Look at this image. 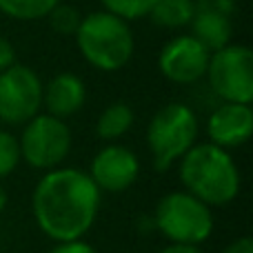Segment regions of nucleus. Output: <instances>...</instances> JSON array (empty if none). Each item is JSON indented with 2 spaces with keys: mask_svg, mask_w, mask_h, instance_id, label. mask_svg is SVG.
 Here are the masks:
<instances>
[{
  "mask_svg": "<svg viewBox=\"0 0 253 253\" xmlns=\"http://www.w3.org/2000/svg\"><path fill=\"white\" fill-rule=\"evenodd\" d=\"M102 191L89 173L71 167L51 169L38 180L31 196L36 224L53 242L80 240L93 227Z\"/></svg>",
  "mask_w": 253,
  "mask_h": 253,
  "instance_id": "nucleus-1",
  "label": "nucleus"
},
{
  "mask_svg": "<svg viewBox=\"0 0 253 253\" xmlns=\"http://www.w3.org/2000/svg\"><path fill=\"white\" fill-rule=\"evenodd\" d=\"M180 180L187 193L207 207H224L240 193V171L227 149L211 142L193 144L180 158Z\"/></svg>",
  "mask_w": 253,
  "mask_h": 253,
  "instance_id": "nucleus-2",
  "label": "nucleus"
},
{
  "mask_svg": "<svg viewBox=\"0 0 253 253\" xmlns=\"http://www.w3.org/2000/svg\"><path fill=\"white\" fill-rule=\"evenodd\" d=\"M76 42L84 60L100 71L123 69L135 47L129 22L105 9L83 18L76 31Z\"/></svg>",
  "mask_w": 253,
  "mask_h": 253,
  "instance_id": "nucleus-3",
  "label": "nucleus"
},
{
  "mask_svg": "<svg viewBox=\"0 0 253 253\" xmlns=\"http://www.w3.org/2000/svg\"><path fill=\"white\" fill-rule=\"evenodd\" d=\"M198 116L182 102H169L153 114L147 126V144L158 171H167L193 144H198Z\"/></svg>",
  "mask_w": 253,
  "mask_h": 253,
  "instance_id": "nucleus-4",
  "label": "nucleus"
},
{
  "mask_svg": "<svg viewBox=\"0 0 253 253\" xmlns=\"http://www.w3.org/2000/svg\"><path fill=\"white\" fill-rule=\"evenodd\" d=\"M153 224L171 245L200 247L213 233V213L191 193L171 191L158 200Z\"/></svg>",
  "mask_w": 253,
  "mask_h": 253,
  "instance_id": "nucleus-5",
  "label": "nucleus"
},
{
  "mask_svg": "<svg viewBox=\"0 0 253 253\" xmlns=\"http://www.w3.org/2000/svg\"><path fill=\"white\" fill-rule=\"evenodd\" d=\"M20 142V158L29 167L51 171L65 162L71 151V131L65 120L49 114H38L25 123Z\"/></svg>",
  "mask_w": 253,
  "mask_h": 253,
  "instance_id": "nucleus-6",
  "label": "nucleus"
},
{
  "mask_svg": "<svg viewBox=\"0 0 253 253\" xmlns=\"http://www.w3.org/2000/svg\"><path fill=\"white\" fill-rule=\"evenodd\" d=\"M207 78L215 96L224 102L251 105L253 100V53L247 44H227L211 53Z\"/></svg>",
  "mask_w": 253,
  "mask_h": 253,
  "instance_id": "nucleus-7",
  "label": "nucleus"
},
{
  "mask_svg": "<svg viewBox=\"0 0 253 253\" xmlns=\"http://www.w3.org/2000/svg\"><path fill=\"white\" fill-rule=\"evenodd\" d=\"M42 80L31 67L13 62L0 71V120L7 125H25L40 114Z\"/></svg>",
  "mask_w": 253,
  "mask_h": 253,
  "instance_id": "nucleus-8",
  "label": "nucleus"
},
{
  "mask_svg": "<svg viewBox=\"0 0 253 253\" xmlns=\"http://www.w3.org/2000/svg\"><path fill=\"white\" fill-rule=\"evenodd\" d=\"M209 58L211 51L191 34L175 36L162 47L158 56V67H160V74L171 83L193 84L205 78Z\"/></svg>",
  "mask_w": 253,
  "mask_h": 253,
  "instance_id": "nucleus-9",
  "label": "nucleus"
},
{
  "mask_svg": "<svg viewBox=\"0 0 253 253\" xmlns=\"http://www.w3.org/2000/svg\"><path fill=\"white\" fill-rule=\"evenodd\" d=\"M140 175V160L123 144H107L93 156L89 178L100 191L120 193L133 187Z\"/></svg>",
  "mask_w": 253,
  "mask_h": 253,
  "instance_id": "nucleus-10",
  "label": "nucleus"
},
{
  "mask_svg": "<svg viewBox=\"0 0 253 253\" xmlns=\"http://www.w3.org/2000/svg\"><path fill=\"white\" fill-rule=\"evenodd\" d=\"M253 133V109L251 105L222 102L207 120L209 142L220 149L242 147Z\"/></svg>",
  "mask_w": 253,
  "mask_h": 253,
  "instance_id": "nucleus-11",
  "label": "nucleus"
},
{
  "mask_svg": "<svg viewBox=\"0 0 253 253\" xmlns=\"http://www.w3.org/2000/svg\"><path fill=\"white\" fill-rule=\"evenodd\" d=\"M87 100V87L76 74H58L42 87V105L47 107V114L53 118H69L78 114Z\"/></svg>",
  "mask_w": 253,
  "mask_h": 253,
  "instance_id": "nucleus-12",
  "label": "nucleus"
},
{
  "mask_svg": "<svg viewBox=\"0 0 253 253\" xmlns=\"http://www.w3.org/2000/svg\"><path fill=\"white\" fill-rule=\"evenodd\" d=\"M189 25L193 29L191 36L196 40H200L211 53L231 44L233 25L227 13L220 11L218 7H196V13H193Z\"/></svg>",
  "mask_w": 253,
  "mask_h": 253,
  "instance_id": "nucleus-13",
  "label": "nucleus"
},
{
  "mask_svg": "<svg viewBox=\"0 0 253 253\" xmlns=\"http://www.w3.org/2000/svg\"><path fill=\"white\" fill-rule=\"evenodd\" d=\"M196 13L193 0H153L147 16L151 18L153 25L162 29H180L191 22Z\"/></svg>",
  "mask_w": 253,
  "mask_h": 253,
  "instance_id": "nucleus-14",
  "label": "nucleus"
},
{
  "mask_svg": "<svg viewBox=\"0 0 253 253\" xmlns=\"http://www.w3.org/2000/svg\"><path fill=\"white\" fill-rule=\"evenodd\" d=\"M133 126V109L126 102H114V105L105 107L102 114L98 116L96 133L107 142L123 138L126 131Z\"/></svg>",
  "mask_w": 253,
  "mask_h": 253,
  "instance_id": "nucleus-15",
  "label": "nucleus"
},
{
  "mask_svg": "<svg viewBox=\"0 0 253 253\" xmlns=\"http://www.w3.org/2000/svg\"><path fill=\"white\" fill-rule=\"evenodd\" d=\"M56 4H60V0H0V13L29 22L47 18Z\"/></svg>",
  "mask_w": 253,
  "mask_h": 253,
  "instance_id": "nucleus-16",
  "label": "nucleus"
},
{
  "mask_svg": "<svg viewBox=\"0 0 253 253\" xmlns=\"http://www.w3.org/2000/svg\"><path fill=\"white\" fill-rule=\"evenodd\" d=\"M47 18H49L51 29L60 36H76L80 22H83V16H80L78 9L71 7V4H62V2L56 4V7L49 11Z\"/></svg>",
  "mask_w": 253,
  "mask_h": 253,
  "instance_id": "nucleus-17",
  "label": "nucleus"
},
{
  "mask_svg": "<svg viewBox=\"0 0 253 253\" xmlns=\"http://www.w3.org/2000/svg\"><path fill=\"white\" fill-rule=\"evenodd\" d=\"M105 11L114 13V16L123 18V20H140L149 13L153 0H100Z\"/></svg>",
  "mask_w": 253,
  "mask_h": 253,
  "instance_id": "nucleus-18",
  "label": "nucleus"
},
{
  "mask_svg": "<svg viewBox=\"0 0 253 253\" xmlns=\"http://www.w3.org/2000/svg\"><path fill=\"white\" fill-rule=\"evenodd\" d=\"M20 142L13 133L0 131V180L11 175L20 165Z\"/></svg>",
  "mask_w": 253,
  "mask_h": 253,
  "instance_id": "nucleus-19",
  "label": "nucleus"
},
{
  "mask_svg": "<svg viewBox=\"0 0 253 253\" xmlns=\"http://www.w3.org/2000/svg\"><path fill=\"white\" fill-rule=\"evenodd\" d=\"M49 253H98V251L84 240H71V242H58Z\"/></svg>",
  "mask_w": 253,
  "mask_h": 253,
  "instance_id": "nucleus-20",
  "label": "nucleus"
},
{
  "mask_svg": "<svg viewBox=\"0 0 253 253\" xmlns=\"http://www.w3.org/2000/svg\"><path fill=\"white\" fill-rule=\"evenodd\" d=\"M16 62V51H13V44L7 38L0 36V71L9 69V67Z\"/></svg>",
  "mask_w": 253,
  "mask_h": 253,
  "instance_id": "nucleus-21",
  "label": "nucleus"
},
{
  "mask_svg": "<svg viewBox=\"0 0 253 253\" xmlns=\"http://www.w3.org/2000/svg\"><path fill=\"white\" fill-rule=\"evenodd\" d=\"M222 253H253V240L249 236H242L238 240H233Z\"/></svg>",
  "mask_w": 253,
  "mask_h": 253,
  "instance_id": "nucleus-22",
  "label": "nucleus"
},
{
  "mask_svg": "<svg viewBox=\"0 0 253 253\" xmlns=\"http://www.w3.org/2000/svg\"><path fill=\"white\" fill-rule=\"evenodd\" d=\"M160 253H205V251H202L200 247H193V245H169Z\"/></svg>",
  "mask_w": 253,
  "mask_h": 253,
  "instance_id": "nucleus-23",
  "label": "nucleus"
},
{
  "mask_svg": "<svg viewBox=\"0 0 253 253\" xmlns=\"http://www.w3.org/2000/svg\"><path fill=\"white\" fill-rule=\"evenodd\" d=\"M7 207V191H4V187H2V182H0V211Z\"/></svg>",
  "mask_w": 253,
  "mask_h": 253,
  "instance_id": "nucleus-24",
  "label": "nucleus"
}]
</instances>
